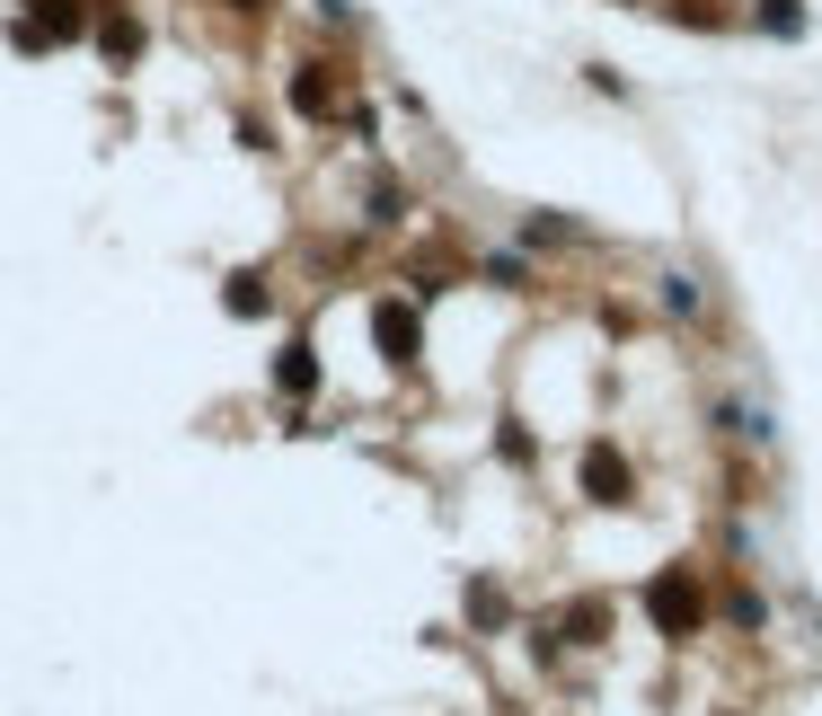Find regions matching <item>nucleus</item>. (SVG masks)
<instances>
[{
	"mask_svg": "<svg viewBox=\"0 0 822 716\" xmlns=\"http://www.w3.org/2000/svg\"><path fill=\"white\" fill-rule=\"evenodd\" d=\"M646 602H655L663 628H690V619H699V583H690V575H655V593H646Z\"/></svg>",
	"mask_w": 822,
	"mask_h": 716,
	"instance_id": "nucleus-1",
	"label": "nucleus"
},
{
	"mask_svg": "<svg viewBox=\"0 0 822 716\" xmlns=\"http://www.w3.org/2000/svg\"><path fill=\"white\" fill-rule=\"evenodd\" d=\"M584 487L620 504V495H628V461H610V451H593V461H584Z\"/></svg>",
	"mask_w": 822,
	"mask_h": 716,
	"instance_id": "nucleus-2",
	"label": "nucleus"
},
{
	"mask_svg": "<svg viewBox=\"0 0 822 716\" xmlns=\"http://www.w3.org/2000/svg\"><path fill=\"white\" fill-rule=\"evenodd\" d=\"M381 346H389V354H416V318H407V310H381Z\"/></svg>",
	"mask_w": 822,
	"mask_h": 716,
	"instance_id": "nucleus-3",
	"label": "nucleus"
}]
</instances>
